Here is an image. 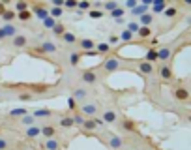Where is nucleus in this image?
Wrapping results in <instances>:
<instances>
[{
  "instance_id": "1",
  "label": "nucleus",
  "mask_w": 191,
  "mask_h": 150,
  "mask_svg": "<svg viewBox=\"0 0 191 150\" xmlns=\"http://www.w3.org/2000/svg\"><path fill=\"white\" fill-rule=\"evenodd\" d=\"M17 36V28L13 24H4L0 26V40H6V38H15Z\"/></svg>"
},
{
  "instance_id": "2",
  "label": "nucleus",
  "mask_w": 191,
  "mask_h": 150,
  "mask_svg": "<svg viewBox=\"0 0 191 150\" xmlns=\"http://www.w3.org/2000/svg\"><path fill=\"white\" fill-rule=\"evenodd\" d=\"M118 68H120V64H118V58H114V56H109V58L103 62V69H105L107 73L116 71Z\"/></svg>"
},
{
  "instance_id": "3",
  "label": "nucleus",
  "mask_w": 191,
  "mask_h": 150,
  "mask_svg": "<svg viewBox=\"0 0 191 150\" xmlns=\"http://www.w3.org/2000/svg\"><path fill=\"white\" fill-rule=\"evenodd\" d=\"M34 13H36V17L41 19V21H45L47 17H51V13L43 8V6H34Z\"/></svg>"
},
{
  "instance_id": "4",
  "label": "nucleus",
  "mask_w": 191,
  "mask_h": 150,
  "mask_svg": "<svg viewBox=\"0 0 191 150\" xmlns=\"http://www.w3.org/2000/svg\"><path fill=\"white\" fill-rule=\"evenodd\" d=\"M152 11H154V13H161V11H165V0H154Z\"/></svg>"
},
{
  "instance_id": "5",
  "label": "nucleus",
  "mask_w": 191,
  "mask_h": 150,
  "mask_svg": "<svg viewBox=\"0 0 191 150\" xmlns=\"http://www.w3.org/2000/svg\"><path fill=\"white\" fill-rule=\"evenodd\" d=\"M15 17H17V13H15V11H11V9H6L4 15H2V19L6 21V24H11V21H13Z\"/></svg>"
},
{
  "instance_id": "6",
  "label": "nucleus",
  "mask_w": 191,
  "mask_h": 150,
  "mask_svg": "<svg viewBox=\"0 0 191 150\" xmlns=\"http://www.w3.org/2000/svg\"><path fill=\"white\" fill-rule=\"evenodd\" d=\"M40 51H41V53H54V51H56V45L51 43V41H45L43 45L40 47Z\"/></svg>"
},
{
  "instance_id": "7",
  "label": "nucleus",
  "mask_w": 191,
  "mask_h": 150,
  "mask_svg": "<svg viewBox=\"0 0 191 150\" xmlns=\"http://www.w3.org/2000/svg\"><path fill=\"white\" fill-rule=\"evenodd\" d=\"M13 45H15V47H24V45H26V36L17 34V36L13 38Z\"/></svg>"
},
{
  "instance_id": "8",
  "label": "nucleus",
  "mask_w": 191,
  "mask_h": 150,
  "mask_svg": "<svg viewBox=\"0 0 191 150\" xmlns=\"http://www.w3.org/2000/svg\"><path fill=\"white\" fill-rule=\"evenodd\" d=\"M41 133H43L47 139H53V135L56 133V130H54L53 126H43V128H41Z\"/></svg>"
},
{
  "instance_id": "9",
  "label": "nucleus",
  "mask_w": 191,
  "mask_h": 150,
  "mask_svg": "<svg viewBox=\"0 0 191 150\" xmlns=\"http://www.w3.org/2000/svg\"><path fill=\"white\" fill-rule=\"evenodd\" d=\"M83 81H85V83H90V85H92V83H96V73L86 69V71L83 73Z\"/></svg>"
},
{
  "instance_id": "10",
  "label": "nucleus",
  "mask_w": 191,
  "mask_h": 150,
  "mask_svg": "<svg viewBox=\"0 0 191 150\" xmlns=\"http://www.w3.org/2000/svg\"><path fill=\"white\" fill-rule=\"evenodd\" d=\"M40 133H41V128H38V126H30V128H28V130H26V135L30 137V139H34V137H38V135H40Z\"/></svg>"
},
{
  "instance_id": "11",
  "label": "nucleus",
  "mask_w": 191,
  "mask_h": 150,
  "mask_svg": "<svg viewBox=\"0 0 191 150\" xmlns=\"http://www.w3.org/2000/svg\"><path fill=\"white\" fill-rule=\"evenodd\" d=\"M152 19H154V15H150V13H144V15L141 17V21H139V24H141V26H150Z\"/></svg>"
},
{
  "instance_id": "12",
  "label": "nucleus",
  "mask_w": 191,
  "mask_h": 150,
  "mask_svg": "<svg viewBox=\"0 0 191 150\" xmlns=\"http://www.w3.org/2000/svg\"><path fill=\"white\" fill-rule=\"evenodd\" d=\"M144 13H148V6H144V4H139L137 8L133 9V15H139V17H142Z\"/></svg>"
},
{
  "instance_id": "13",
  "label": "nucleus",
  "mask_w": 191,
  "mask_h": 150,
  "mask_svg": "<svg viewBox=\"0 0 191 150\" xmlns=\"http://www.w3.org/2000/svg\"><path fill=\"white\" fill-rule=\"evenodd\" d=\"M21 122L24 124V126H28V128H30V126H34L36 116H34V114H26V116H22V118H21Z\"/></svg>"
},
{
  "instance_id": "14",
  "label": "nucleus",
  "mask_w": 191,
  "mask_h": 150,
  "mask_svg": "<svg viewBox=\"0 0 191 150\" xmlns=\"http://www.w3.org/2000/svg\"><path fill=\"white\" fill-rule=\"evenodd\" d=\"M122 146V139L118 135H112L111 137V148H114V150H118Z\"/></svg>"
},
{
  "instance_id": "15",
  "label": "nucleus",
  "mask_w": 191,
  "mask_h": 150,
  "mask_svg": "<svg viewBox=\"0 0 191 150\" xmlns=\"http://www.w3.org/2000/svg\"><path fill=\"white\" fill-rule=\"evenodd\" d=\"M114 120H116V113H114V111H107V113L103 114V122L111 124V122H114Z\"/></svg>"
},
{
  "instance_id": "16",
  "label": "nucleus",
  "mask_w": 191,
  "mask_h": 150,
  "mask_svg": "<svg viewBox=\"0 0 191 150\" xmlns=\"http://www.w3.org/2000/svg\"><path fill=\"white\" fill-rule=\"evenodd\" d=\"M169 56H171V49H169V47H165V49L157 51V58H159V60H167Z\"/></svg>"
},
{
  "instance_id": "17",
  "label": "nucleus",
  "mask_w": 191,
  "mask_h": 150,
  "mask_svg": "<svg viewBox=\"0 0 191 150\" xmlns=\"http://www.w3.org/2000/svg\"><path fill=\"white\" fill-rule=\"evenodd\" d=\"M9 116H26V109H22V107H19V109H11L9 111Z\"/></svg>"
},
{
  "instance_id": "18",
  "label": "nucleus",
  "mask_w": 191,
  "mask_h": 150,
  "mask_svg": "<svg viewBox=\"0 0 191 150\" xmlns=\"http://www.w3.org/2000/svg\"><path fill=\"white\" fill-rule=\"evenodd\" d=\"M120 8V6H118V2H105V4H103V9H107V11H114V9H118Z\"/></svg>"
},
{
  "instance_id": "19",
  "label": "nucleus",
  "mask_w": 191,
  "mask_h": 150,
  "mask_svg": "<svg viewBox=\"0 0 191 150\" xmlns=\"http://www.w3.org/2000/svg\"><path fill=\"white\" fill-rule=\"evenodd\" d=\"M34 116H36V118H41V116H51V111L49 109H38V111H34Z\"/></svg>"
},
{
  "instance_id": "20",
  "label": "nucleus",
  "mask_w": 191,
  "mask_h": 150,
  "mask_svg": "<svg viewBox=\"0 0 191 150\" xmlns=\"http://www.w3.org/2000/svg\"><path fill=\"white\" fill-rule=\"evenodd\" d=\"M81 47L86 51H92L94 49V41L92 40H81Z\"/></svg>"
},
{
  "instance_id": "21",
  "label": "nucleus",
  "mask_w": 191,
  "mask_h": 150,
  "mask_svg": "<svg viewBox=\"0 0 191 150\" xmlns=\"http://www.w3.org/2000/svg\"><path fill=\"white\" fill-rule=\"evenodd\" d=\"M141 71L144 73V75H150L152 73V64L150 62H142L141 64Z\"/></svg>"
},
{
  "instance_id": "22",
  "label": "nucleus",
  "mask_w": 191,
  "mask_h": 150,
  "mask_svg": "<svg viewBox=\"0 0 191 150\" xmlns=\"http://www.w3.org/2000/svg\"><path fill=\"white\" fill-rule=\"evenodd\" d=\"M73 124H75V122H73V118H69V116H64V118L60 120V126H62V128H71Z\"/></svg>"
},
{
  "instance_id": "23",
  "label": "nucleus",
  "mask_w": 191,
  "mask_h": 150,
  "mask_svg": "<svg viewBox=\"0 0 191 150\" xmlns=\"http://www.w3.org/2000/svg\"><path fill=\"white\" fill-rule=\"evenodd\" d=\"M83 113L88 114V116L96 114V105H85V107H83Z\"/></svg>"
},
{
  "instance_id": "24",
  "label": "nucleus",
  "mask_w": 191,
  "mask_h": 150,
  "mask_svg": "<svg viewBox=\"0 0 191 150\" xmlns=\"http://www.w3.org/2000/svg\"><path fill=\"white\" fill-rule=\"evenodd\" d=\"M128 30L131 32V34H135V32H139V30H141V24H139V23H135V21H131V23L128 24Z\"/></svg>"
},
{
  "instance_id": "25",
  "label": "nucleus",
  "mask_w": 191,
  "mask_h": 150,
  "mask_svg": "<svg viewBox=\"0 0 191 150\" xmlns=\"http://www.w3.org/2000/svg\"><path fill=\"white\" fill-rule=\"evenodd\" d=\"M45 148L47 150H58V143L54 141V139H49V141L45 143Z\"/></svg>"
},
{
  "instance_id": "26",
  "label": "nucleus",
  "mask_w": 191,
  "mask_h": 150,
  "mask_svg": "<svg viewBox=\"0 0 191 150\" xmlns=\"http://www.w3.org/2000/svg\"><path fill=\"white\" fill-rule=\"evenodd\" d=\"M174 96H176L178 100H187V92L184 90V88H176V92H174Z\"/></svg>"
},
{
  "instance_id": "27",
  "label": "nucleus",
  "mask_w": 191,
  "mask_h": 150,
  "mask_svg": "<svg viewBox=\"0 0 191 150\" xmlns=\"http://www.w3.org/2000/svg\"><path fill=\"white\" fill-rule=\"evenodd\" d=\"M15 9H17L19 13H22V11H26L28 9V4L26 2H17V4H15Z\"/></svg>"
},
{
  "instance_id": "28",
  "label": "nucleus",
  "mask_w": 191,
  "mask_h": 150,
  "mask_svg": "<svg viewBox=\"0 0 191 150\" xmlns=\"http://www.w3.org/2000/svg\"><path fill=\"white\" fill-rule=\"evenodd\" d=\"M62 38H64V41H66V43H75V41H77V38L73 36V34H69V32H66Z\"/></svg>"
},
{
  "instance_id": "29",
  "label": "nucleus",
  "mask_w": 191,
  "mask_h": 150,
  "mask_svg": "<svg viewBox=\"0 0 191 150\" xmlns=\"http://www.w3.org/2000/svg\"><path fill=\"white\" fill-rule=\"evenodd\" d=\"M43 26H45V28H54V26H56V23H54L53 17H47V19L43 21Z\"/></svg>"
},
{
  "instance_id": "30",
  "label": "nucleus",
  "mask_w": 191,
  "mask_h": 150,
  "mask_svg": "<svg viewBox=\"0 0 191 150\" xmlns=\"http://www.w3.org/2000/svg\"><path fill=\"white\" fill-rule=\"evenodd\" d=\"M161 77H163V79H171V77H172L171 68H167V66H165V68H161Z\"/></svg>"
},
{
  "instance_id": "31",
  "label": "nucleus",
  "mask_w": 191,
  "mask_h": 150,
  "mask_svg": "<svg viewBox=\"0 0 191 150\" xmlns=\"http://www.w3.org/2000/svg\"><path fill=\"white\" fill-rule=\"evenodd\" d=\"M139 36H141V38H148V36H150V26H141Z\"/></svg>"
},
{
  "instance_id": "32",
  "label": "nucleus",
  "mask_w": 191,
  "mask_h": 150,
  "mask_svg": "<svg viewBox=\"0 0 191 150\" xmlns=\"http://www.w3.org/2000/svg\"><path fill=\"white\" fill-rule=\"evenodd\" d=\"M17 17L21 19V21H28V19L32 17V11H28V9H26V11H22V13H17Z\"/></svg>"
},
{
  "instance_id": "33",
  "label": "nucleus",
  "mask_w": 191,
  "mask_h": 150,
  "mask_svg": "<svg viewBox=\"0 0 191 150\" xmlns=\"http://www.w3.org/2000/svg\"><path fill=\"white\" fill-rule=\"evenodd\" d=\"M69 62H71V66H77V64L81 62V55H77V53H73V55L69 56Z\"/></svg>"
},
{
  "instance_id": "34",
  "label": "nucleus",
  "mask_w": 191,
  "mask_h": 150,
  "mask_svg": "<svg viewBox=\"0 0 191 150\" xmlns=\"http://www.w3.org/2000/svg\"><path fill=\"white\" fill-rule=\"evenodd\" d=\"M49 13H51V17H53V19H56V17H60V15H62V8H53Z\"/></svg>"
},
{
  "instance_id": "35",
  "label": "nucleus",
  "mask_w": 191,
  "mask_h": 150,
  "mask_svg": "<svg viewBox=\"0 0 191 150\" xmlns=\"http://www.w3.org/2000/svg\"><path fill=\"white\" fill-rule=\"evenodd\" d=\"M53 32H54V34H56V36H64V34H66V32H64V26H62V24H60V23H58L56 26L53 28Z\"/></svg>"
},
{
  "instance_id": "36",
  "label": "nucleus",
  "mask_w": 191,
  "mask_h": 150,
  "mask_svg": "<svg viewBox=\"0 0 191 150\" xmlns=\"http://www.w3.org/2000/svg\"><path fill=\"white\" fill-rule=\"evenodd\" d=\"M111 15L116 19V21H118V19H122V15H124V8H118V9H114V11H112Z\"/></svg>"
},
{
  "instance_id": "37",
  "label": "nucleus",
  "mask_w": 191,
  "mask_h": 150,
  "mask_svg": "<svg viewBox=\"0 0 191 150\" xmlns=\"http://www.w3.org/2000/svg\"><path fill=\"white\" fill-rule=\"evenodd\" d=\"M73 122H75L77 126H81V124H83V126H85V122H86V120L83 118V116H81V114H75V116H73Z\"/></svg>"
},
{
  "instance_id": "38",
  "label": "nucleus",
  "mask_w": 191,
  "mask_h": 150,
  "mask_svg": "<svg viewBox=\"0 0 191 150\" xmlns=\"http://www.w3.org/2000/svg\"><path fill=\"white\" fill-rule=\"evenodd\" d=\"M122 40H124V41H129V40H131V38H133V34H131V32H129V30H124V32H122Z\"/></svg>"
},
{
  "instance_id": "39",
  "label": "nucleus",
  "mask_w": 191,
  "mask_h": 150,
  "mask_svg": "<svg viewBox=\"0 0 191 150\" xmlns=\"http://www.w3.org/2000/svg\"><path fill=\"white\" fill-rule=\"evenodd\" d=\"M88 15H90V17H92V19H99V17H101L103 13H101V11H99V9H92V11H90Z\"/></svg>"
},
{
  "instance_id": "40",
  "label": "nucleus",
  "mask_w": 191,
  "mask_h": 150,
  "mask_svg": "<svg viewBox=\"0 0 191 150\" xmlns=\"http://www.w3.org/2000/svg\"><path fill=\"white\" fill-rule=\"evenodd\" d=\"M137 0H128V2H126V8H129V9H135L137 8Z\"/></svg>"
},
{
  "instance_id": "41",
  "label": "nucleus",
  "mask_w": 191,
  "mask_h": 150,
  "mask_svg": "<svg viewBox=\"0 0 191 150\" xmlns=\"http://www.w3.org/2000/svg\"><path fill=\"white\" fill-rule=\"evenodd\" d=\"M85 128H86V130H94V128H96V120H86Z\"/></svg>"
},
{
  "instance_id": "42",
  "label": "nucleus",
  "mask_w": 191,
  "mask_h": 150,
  "mask_svg": "<svg viewBox=\"0 0 191 150\" xmlns=\"http://www.w3.org/2000/svg\"><path fill=\"white\" fill-rule=\"evenodd\" d=\"M107 51H109V45H107V43H99L98 45V53H107Z\"/></svg>"
},
{
  "instance_id": "43",
  "label": "nucleus",
  "mask_w": 191,
  "mask_h": 150,
  "mask_svg": "<svg viewBox=\"0 0 191 150\" xmlns=\"http://www.w3.org/2000/svg\"><path fill=\"white\" fill-rule=\"evenodd\" d=\"M174 15H176V9H174V8L165 9V17H174Z\"/></svg>"
},
{
  "instance_id": "44",
  "label": "nucleus",
  "mask_w": 191,
  "mask_h": 150,
  "mask_svg": "<svg viewBox=\"0 0 191 150\" xmlns=\"http://www.w3.org/2000/svg\"><path fill=\"white\" fill-rule=\"evenodd\" d=\"M146 58H148V62H152V60H156V58H157V51H150Z\"/></svg>"
},
{
  "instance_id": "45",
  "label": "nucleus",
  "mask_w": 191,
  "mask_h": 150,
  "mask_svg": "<svg viewBox=\"0 0 191 150\" xmlns=\"http://www.w3.org/2000/svg\"><path fill=\"white\" fill-rule=\"evenodd\" d=\"M77 6H79V4H77L75 0H66V8H69V9H73V8H77Z\"/></svg>"
},
{
  "instance_id": "46",
  "label": "nucleus",
  "mask_w": 191,
  "mask_h": 150,
  "mask_svg": "<svg viewBox=\"0 0 191 150\" xmlns=\"http://www.w3.org/2000/svg\"><path fill=\"white\" fill-rule=\"evenodd\" d=\"M73 94H75V98H79V100H81V98H85V94H86V92L83 90V88H77V90L73 92Z\"/></svg>"
},
{
  "instance_id": "47",
  "label": "nucleus",
  "mask_w": 191,
  "mask_h": 150,
  "mask_svg": "<svg viewBox=\"0 0 191 150\" xmlns=\"http://www.w3.org/2000/svg\"><path fill=\"white\" fill-rule=\"evenodd\" d=\"M53 6L54 8H62V6H66V2L64 0H53Z\"/></svg>"
},
{
  "instance_id": "48",
  "label": "nucleus",
  "mask_w": 191,
  "mask_h": 150,
  "mask_svg": "<svg viewBox=\"0 0 191 150\" xmlns=\"http://www.w3.org/2000/svg\"><path fill=\"white\" fill-rule=\"evenodd\" d=\"M124 128H126V130H133V122H129V120H124Z\"/></svg>"
},
{
  "instance_id": "49",
  "label": "nucleus",
  "mask_w": 191,
  "mask_h": 150,
  "mask_svg": "<svg viewBox=\"0 0 191 150\" xmlns=\"http://www.w3.org/2000/svg\"><path fill=\"white\" fill-rule=\"evenodd\" d=\"M79 8H81V9H90V2H81Z\"/></svg>"
},
{
  "instance_id": "50",
  "label": "nucleus",
  "mask_w": 191,
  "mask_h": 150,
  "mask_svg": "<svg viewBox=\"0 0 191 150\" xmlns=\"http://www.w3.org/2000/svg\"><path fill=\"white\" fill-rule=\"evenodd\" d=\"M67 107H69V109H75V100H73V98L67 100Z\"/></svg>"
},
{
  "instance_id": "51",
  "label": "nucleus",
  "mask_w": 191,
  "mask_h": 150,
  "mask_svg": "<svg viewBox=\"0 0 191 150\" xmlns=\"http://www.w3.org/2000/svg\"><path fill=\"white\" fill-rule=\"evenodd\" d=\"M6 148H8V141L0 139V150H6Z\"/></svg>"
},
{
  "instance_id": "52",
  "label": "nucleus",
  "mask_w": 191,
  "mask_h": 150,
  "mask_svg": "<svg viewBox=\"0 0 191 150\" xmlns=\"http://www.w3.org/2000/svg\"><path fill=\"white\" fill-rule=\"evenodd\" d=\"M19 98H21V100H30V94H21Z\"/></svg>"
},
{
  "instance_id": "53",
  "label": "nucleus",
  "mask_w": 191,
  "mask_h": 150,
  "mask_svg": "<svg viewBox=\"0 0 191 150\" xmlns=\"http://www.w3.org/2000/svg\"><path fill=\"white\" fill-rule=\"evenodd\" d=\"M4 11H6V9H4V6L0 4V15H4Z\"/></svg>"
},
{
  "instance_id": "54",
  "label": "nucleus",
  "mask_w": 191,
  "mask_h": 150,
  "mask_svg": "<svg viewBox=\"0 0 191 150\" xmlns=\"http://www.w3.org/2000/svg\"><path fill=\"white\" fill-rule=\"evenodd\" d=\"M189 120H191V116H189Z\"/></svg>"
}]
</instances>
